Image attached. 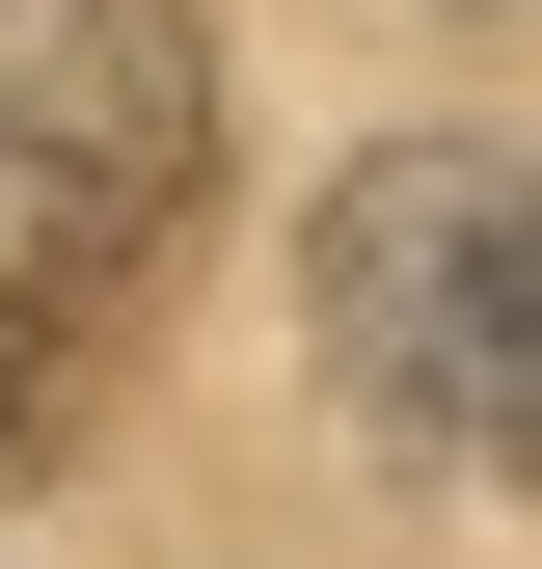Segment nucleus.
I'll list each match as a JSON object with an SVG mask.
<instances>
[{"label":"nucleus","mask_w":542,"mask_h":569,"mask_svg":"<svg viewBox=\"0 0 542 569\" xmlns=\"http://www.w3.org/2000/svg\"><path fill=\"white\" fill-rule=\"evenodd\" d=\"M299 326L406 461H542V163L380 136L325 190V244H299Z\"/></svg>","instance_id":"1"},{"label":"nucleus","mask_w":542,"mask_h":569,"mask_svg":"<svg viewBox=\"0 0 542 569\" xmlns=\"http://www.w3.org/2000/svg\"><path fill=\"white\" fill-rule=\"evenodd\" d=\"M218 190V54L190 0H0V271L28 299H136Z\"/></svg>","instance_id":"2"},{"label":"nucleus","mask_w":542,"mask_h":569,"mask_svg":"<svg viewBox=\"0 0 542 569\" xmlns=\"http://www.w3.org/2000/svg\"><path fill=\"white\" fill-rule=\"evenodd\" d=\"M82 352H109L82 299H28V271H0V488H28L54 435H82Z\"/></svg>","instance_id":"3"}]
</instances>
